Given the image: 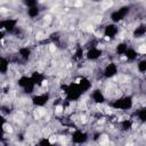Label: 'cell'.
Listing matches in <instances>:
<instances>
[{"label":"cell","mask_w":146,"mask_h":146,"mask_svg":"<svg viewBox=\"0 0 146 146\" xmlns=\"http://www.w3.org/2000/svg\"><path fill=\"white\" fill-rule=\"evenodd\" d=\"M111 106L117 111H129L133 107V98L130 95L119 96L111 103Z\"/></svg>","instance_id":"obj_1"},{"label":"cell","mask_w":146,"mask_h":146,"mask_svg":"<svg viewBox=\"0 0 146 146\" xmlns=\"http://www.w3.org/2000/svg\"><path fill=\"white\" fill-rule=\"evenodd\" d=\"M130 13V6H121L120 8L113 10L110 15V21L112 23H121L122 21L125 19V17L129 15Z\"/></svg>","instance_id":"obj_2"},{"label":"cell","mask_w":146,"mask_h":146,"mask_svg":"<svg viewBox=\"0 0 146 146\" xmlns=\"http://www.w3.org/2000/svg\"><path fill=\"white\" fill-rule=\"evenodd\" d=\"M119 65L115 63V62H108L107 64H105V66L102 68V75L104 79L106 80H111V79H114L119 75Z\"/></svg>","instance_id":"obj_3"},{"label":"cell","mask_w":146,"mask_h":146,"mask_svg":"<svg viewBox=\"0 0 146 146\" xmlns=\"http://www.w3.org/2000/svg\"><path fill=\"white\" fill-rule=\"evenodd\" d=\"M1 31L2 32H7V33H13L17 27H18V21L16 18L13 17H8V18H3L1 21Z\"/></svg>","instance_id":"obj_4"},{"label":"cell","mask_w":146,"mask_h":146,"mask_svg":"<svg viewBox=\"0 0 146 146\" xmlns=\"http://www.w3.org/2000/svg\"><path fill=\"white\" fill-rule=\"evenodd\" d=\"M119 32H120V27H119V25L116 23H112L111 22V23L106 24L105 27H103V35L105 38L110 39V40L115 39L117 36Z\"/></svg>","instance_id":"obj_5"},{"label":"cell","mask_w":146,"mask_h":146,"mask_svg":"<svg viewBox=\"0 0 146 146\" xmlns=\"http://www.w3.org/2000/svg\"><path fill=\"white\" fill-rule=\"evenodd\" d=\"M50 99V96L48 92H38V94H33V96L31 97V102L34 106L36 107H43Z\"/></svg>","instance_id":"obj_6"},{"label":"cell","mask_w":146,"mask_h":146,"mask_svg":"<svg viewBox=\"0 0 146 146\" xmlns=\"http://www.w3.org/2000/svg\"><path fill=\"white\" fill-rule=\"evenodd\" d=\"M90 99H91V102L94 103V104H96V105H102V104H104L105 102H106V95H105V92H104V90L103 89H100V88H95V89H92L91 91H90Z\"/></svg>","instance_id":"obj_7"},{"label":"cell","mask_w":146,"mask_h":146,"mask_svg":"<svg viewBox=\"0 0 146 146\" xmlns=\"http://www.w3.org/2000/svg\"><path fill=\"white\" fill-rule=\"evenodd\" d=\"M89 139V135L82 129H75L71 133V140L74 144H84Z\"/></svg>","instance_id":"obj_8"},{"label":"cell","mask_w":146,"mask_h":146,"mask_svg":"<svg viewBox=\"0 0 146 146\" xmlns=\"http://www.w3.org/2000/svg\"><path fill=\"white\" fill-rule=\"evenodd\" d=\"M103 55V51L99 47L97 46H92V47H89L86 51V58L88 60H91V62H96Z\"/></svg>","instance_id":"obj_9"},{"label":"cell","mask_w":146,"mask_h":146,"mask_svg":"<svg viewBox=\"0 0 146 146\" xmlns=\"http://www.w3.org/2000/svg\"><path fill=\"white\" fill-rule=\"evenodd\" d=\"M32 55H33L32 49L29 46H22L17 49V56L22 62H29L31 59Z\"/></svg>","instance_id":"obj_10"},{"label":"cell","mask_w":146,"mask_h":146,"mask_svg":"<svg viewBox=\"0 0 146 146\" xmlns=\"http://www.w3.org/2000/svg\"><path fill=\"white\" fill-rule=\"evenodd\" d=\"M76 82H78L79 87L81 88V90L83 91V94L88 92L92 88V82H91V80L88 76H81Z\"/></svg>","instance_id":"obj_11"},{"label":"cell","mask_w":146,"mask_h":146,"mask_svg":"<svg viewBox=\"0 0 146 146\" xmlns=\"http://www.w3.org/2000/svg\"><path fill=\"white\" fill-rule=\"evenodd\" d=\"M145 35H146V24L145 23H140L133 27L132 36L135 39H140V38H144Z\"/></svg>","instance_id":"obj_12"},{"label":"cell","mask_w":146,"mask_h":146,"mask_svg":"<svg viewBox=\"0 0 146 146\" xmlns=\"http://www.w3.org/2000/svg\"><path fill=\"white\" fill-rule=\"evenodd\" d=\"M123 57H124L128 62H131V63H132V62H136V60H137V58L139 57V52H138V50H137L136 48L129 47Z\"/></svg>","instance_id":"obj_13"},{"label":"cell","mask_w":146,"mask_h":146,"mask_svg":"<svg viewBox=\"0 0 146 146\" xmlns=\"http://www.w3.org/2000/svg\"><path fill=\"white\" fill-rule=\"evenodd\" d=\"M10 59L9 57H6L5 55L1 57V64H0V72L2 75L7 74L9 72V67H10Z\"/></svg>","instance_id":"obj_14"},{"label":"cell","mask_w":146,"mask_h":146,"mask_svg":"<svg viewBox=\"0 0 146 146\" xmlns=\"http://www.w3.org/2000/svg\"><path fill=\"white\" fill-rule=\"evenodd\" d=\"M120 130L123 132H129L133 127V121L131 119H123L120 121Z\"/></svg>","instance_id":"obj_15"},{"label":"cell","mask_w":146,"mask_h":146,"mask_svg":"<svg viewBox=\"0 0 146 146\" xmlns=\"http://www.w3.org/2000/svg\"><path fill=\"white\" fill-rule=\"evenodd\" d=\"M40 13H41V9L38 6H34V7H30V8H26V16L31 19H35L36 17L40 16Z\"/></svg>","instance_id":"obj_16"},{"label":"cell","mask_w":146,"mask_h":146,"mask_svg":"<svg viewBox=\"0 0 146 146\" xmlns=\"http://www.w3.org/2000/svg\"><path fill=\"white\" fill-rule=\"evenodd\" d=\"M128 48H129V44H128L125 41L119 42V43L115 46V49H114L115 55H117V56H124V54L127 52Z\"/></svg>","instance_id":"obj_17"},{"label":"cell","mask_w":146,"mask_h":146,"mask_svg":"<svg viewBox=\"0 0 146 146\" xmlns=\"http://www.w3.org/2000/svg\"><path fill=\"white\" fill-rule=\"evenodd\" d=\"M136 120L140 123H146V107L136 111Z\"/></svg>","instance_id":"obj_18"},{"label":"cell","mask_w":146,"mask_h":146,"mask_svg":"<svg viewBox=\"0 0 146 146\" xmlns=\"http://www.w3.org/2000/svg\"><path fill=\"white\" fill-rule=\"evenodd\" d=\"M136 70H137L138 73H141V74H145L146 73V57L137 60Z\"/></svg>","instance_id":"obj_19"},{"label":"cell","mask_w":146,"mask_h":146,"mask_svg":"<svg viewBox=\"0 0 146 146\" xmlns=\"http://www.w3.org/2000/svg\"><path fill=\"white\" fill-rule=\"evenodd\" d=\"M24 7L26 8H30V7H34V6H38L39 3V0H22Z\"/></svg>","instance_id":"obj_20"}]
</instances>
